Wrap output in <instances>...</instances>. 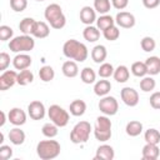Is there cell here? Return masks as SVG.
Listing matches in <instances>:
<instances>
[{
  "label": "cell",
  "mask_w": 160,
  "mask_h": 160,
  "mask_svg": "<svg viewBox=\"0 0 160 160\" xmlns=\"http://www.w3.org/2000/svg\"><path fill=\"white\" fill-rule=\"evenodd\" d=\"M80 21L85 25H92L96 21V11L91 6H82L80 10Z\"/></svg>",
  "instance_id": "16"
},
{
  "label": "cell",
  "mask_w": 160,
  "mask_h": 160,
  "mask_svg": "<svg viewBox=\"0 0 160 160\" xmlns=\"http://www.w3.org/2000/svg\"><path fill=\"white\" fill-rule=\"evenodd\" d=\"M48 116H49L50 121H52L59 128H65L70 120L69 112L58 104L50 105V108L48 109Z\"/></svg>",
  "instance_id": "6"
},
{
  "label": "cell",
  "mask_w": 160,
  "mask_h": 160,
  "mask_svg": "<svg viewBox=\"0 0 160 160\" xmlns=\"http://www.w3.org/2000/svg\"><path fill=\"white\" fill-rule=\"evenodd\" d=\"M114 158H115L114 148L111 145H108V144L100 145L96 149V152H95V156H94L95 160H112Z\"/></svg>",
  "instance_id": "15"
},
{
  "label": "cell",
  "mask_w": 160,
  "mask_h": 160,
  "mask_svg": "<svg viewBox=\"0 0 160 160\" xmlns=\"http://www.w3.org/2000/svg\"><path fill=\"white\" fill-rule=\"evenodd\" d=\"M14 38V30L8 26V25H1L0 26V40L1 41H8Z\"/></svg>",
  "instance_id": "41"
},
{
  "label": "cell",
  "mask_w": 160,
  "mask_h": 160,
  "mask_svg": "<svg viewBox=\"0 0 160 160\" xmlns=\"http://www.w3.org/2000/svg\"><path fill=\"white\" fill-rule=\"evenodd\" d=\"M18 84V72L15 70H5L0 75V90L5 91Z\"/></svg>",
  "instance_id": "10"
},
{
  "label": "cell",
  "mask_w": 160,
  "mask_h": 160,
  "mask_svg": "<svg viewBox=\"0 0 160 160\" xmlns=\"http://www.w3.org/2000/svg\"><path fill=\"white\" fill-rule=\"evenodd\" d=\"M35 19L32 18H24L20 22H19V29L22 34L25 35H31L32 32V29H34V25H35Z\"/></svg>",
  "instance_id": "33"
},
{
  "label": "cell",
  "mask_w": 160,
  "mask_h": 160,
  "mask_svg": "<svg viewBox=\"0 0 160 160\" xmlns=\"http://www.w3.org/2000/svg\"><path fill=\"white\" fill-rule=\"evenodd\" d=\"M9 65H10V55L5 51H1L0 52V70L5 71Z\"/></svg>",
  "instance_id": "45"
},
{
  "label": "cell",
  "mask_w": 160,
  "mask_h": 160,
  "mask_svg": "<svg viewBox=\"0 0 160 160\" xmlns=\"http://www.w3.org/2000/svg\"><path fill=\"white\" fill-rule=\"evenodd\" d=\"M144 139L146 142L149 144H158L160 142V131L158 129H154V128H150L145 131L144 134Z\"/></svg>",
  "instance_id": "37"
},
{
  "label": "cell",
  "mask_w": 160,
  "mask_h": 160,
  "mask_svg": "<svg viewBox=\"0 0 160 160\" xmlns=\"http://www.w3.org/2000/svg\"><path fill=\"white\" fill-rule=\"evenodd\" d=\"M41 132H42V135H44L45 138H48V139H52V138H55V136L58 135V132H59V126L55 125L52 121L46 122V124L42 125V128H41Z\"/></svg>",
  "instance_id": "35"
},
{
  "label": "cell",
  "mask_w": 160,
  "mask_h": 160,
  "mask_svg": "<svg viewBox=\"0 0 160 160\" xmlns=\"http://www.w3.org/2000/svg\"><path fill=\"white\" fill-rule=\"evenodd\" d=\"M156 86V81L151 75H145L141 80H140V89L144 92H150L155 89Z\"/></svg>",
  "instance_id": "34"
},
{
  "label": "cell",
  "mask_w": 160,
  "mask_h": 160,
  "mask_svg": "<svg viewBox=\"0 0 160 160\" xmlns=\"http://www.w3.org/2000/svg\"><path fill=\"white\" fill-rule=\"evenodd\" d=\"M112 25H115V19H114L111 15H109V14L100 15V16L96 19V26H98V29L101 30V31L106 30L108 28H110V26H112Z\"/></svg>",
  "instance_id": "28"
},
{
  "label": "cell",
  "mask_w": 160,
  "mask_h": 160,
  "mask_svg": "<svg viewBox=\"0 0 160 160\" xmlns=\"http://www.w3.org/2000/svg\"><path fill=\"white\" fill-rule=\"evenodd\" d=\"M91 130L92 126L89 121H79L70 132V141L72 144H85L90 138Z\"/></svg>",
  "instance_id": "5"
},
{
  "label": "cell",
  "mask_w": 160,
  "mask_h": 160,
  "mask_svg": "<svg viewBox=\"0 0 160 160\" xmlns=\"http://www.w3.org/2000/svg\"><path fill=\"white\" fill-rule=\"evenodd\" d=\"M34 81V74L31 70L25 69V70H20V72H18V84L21 86H26L29 84H31Z\"/></svg>",
  "instance_id": "30"
},
{
  "label": "cell",
  "mask_w": 160,
  "mask_h": 160,
  "mask_svg": "<svg viewBox=\"0 0 160 160\" xmlns=\"http://www.w3.org/2000/svg\"><path fill=\"white\" fill-rule=\"evenodd\" d=\"M112 76H114L115 81H118V82H121V84L126 82L129 80V78H130V70L125 65H119L114 70V75Z\"/></svg>",
  "instance_id": "27"
},
{
  "label": "cell",
  "mask_w": 160,
  "mask_h": 160,
  "mask_svg": "<svg viewBox=\"0 0 160 160\" xmlns=\"http://www.w3.org/2000/svg\"><path fill=\"white\" fill-rule=\"evenodd\" d=\"M62 52L68 59L75 60L76 62H82L89 56V50H88L86 45L75 39H69L64 42Z\"/></svg>",
  "instance_id": "1"
},
{
  "label": "cell",
  "mask_w": 160,
  "mask_h": 160,
  "mask_svg": "<svg viewBox=\"0 0 160 160\" xmlns=\"http://www.w3.org/2000/svg\"><path fill=\"white\" fill-rule=\"evenodd\" d=\"M31 35L36 39H45L50 35V26L45 21H35Z\"/></svg>",
  "instance_id": "18"
},
{
  "label": "cell",
  "mask_w": 160,
  "mask_h": 160,
  "mask_svg": "<svg viewBox=\"0 0 160 160\" xmlns=\"http://www.w3.org/2000/svg\"><path fill=\"white\" fill-rule=\"evenodd\" d=\"M111 120L109 119L108 115H100L96 118L95 125H94V136L96 140L105 142L108 140H110L111 138Z\"/></svg>",
  "instance_id": "3"
},
{
  "label": "cell",
  "mask_w": 160,
  "mask_h": 160,
  "mask_svg": "<svg viewBox=\"0 0 160 160\" xmlns=\"http://www.w3.org/2000/svg\"><path fill=\"white\" fill-rule=\"evenodd\" d=\"M2 142H4V134L0 132V144H2Z\"/></svg>",
  "instance_id": "49"
},
{
  "label": "cell",
  "mask_w": 160,
  "mask_h": 160,
  "mask_svg": "<svg viewBox=\"0 0 160 160\" xmlns=\"http://www.w3.org/2000/svg\"><path fill=\"white\" fill-rule=\"evenodd\" d=\"M10 8L15 12H21L28 8V0H10Z\"/></svg>",
  "instance_id": "42"
},
{
  "label": "cell",
  "mask_w": 160,
  "mask_h": 160,
  "mask_svg": "<svg viewBox=\"0 0 160 160\" xmlns=\"http://www.w3.org/2000/svg\"><path fill=\"white\" fill-rule=\"evenodd\" d=\"M61 146L56 140H41L36 145V154L41 160H52L60 155Z\"/></svg>",
  "instance_id": "2"
},
{
  "label": "cell",
  "mask_w": 160,
  "mask_h": 160,
  "mask_svg": "<svg viewBox=\"0 0 160 160\" xmlns=\"http://www.w3.org/2000/svg\"><path fill=\"white\" fill-rule=\"evenodd\" d=\"M130 71L136 78H144L145 75H148V69H146L145 61H135V62H132V65L130 68Z\"/></svg>",
  "instance_id": "31"
},
{
  "label": "cell",
  "mask_w": 160,
  "mask_h": 160,
  "mask_svg": "<svg viewBox=\"0 0 160 160\" xmlns=\"http://www.w3.org/2000/svg\"><path fill=\"white\" fill-rule=\"evenodd\" d=\"M69 111L72 116H82L86 111V102L84 100H72L69 105Z\"/></svg>",
  "instance_id": "22"
},
{
  "label": "cell",
  "mask_w": 160,
  "mask_h": 160,
  "mask_svg": "<svg viewBox=\"0 0 160 160\" xmlns=\"http://www.w3.org/2000/svg\"><path fill=\"white\" fill-rule=\"evenodd\" d=\"M135 22H136V19L134 14L129 11H120L115 16V24L122 29H131L135 26Z\"/></svg>",
  "instance_id": "11"
},
{
  "label": "cell",
  "mask_w": 160,
  "mask_h": 160,
  "mask_svg": "<svg viewBox=\"0 0 160 160\" xmlns=\"http://www.w3.org/2000/svg\"><path fill=\"white\" fill-rule=\"evenodd\" d=\"M140 46L145 52H151L156 48V42L151 36H144L140 41Z\"/></svg>",
  "instance_id": "40"
},
{
  "label": "cell",
  "mask_w": 160,
  "mask_h": 160,
  "mask_svg": "<svg viewBox=\"0 0 160 160\" xmlns=\"http://www.w3.org/2000/svg\"><path fill=\"white\" fill-rule=\"evenodd\" d=\"M114 66H112V64H110V62H102V64H100V68H99V70H98V75L101 78V79H108V78H110V76H112L114 75Z\"/></svg>",
  "instance_id": "38"
},
{
  "label": "cell",
  "mask_w": 160,
  "mask_h": 160,
  "mask_svg": "<svg viewBox=\"0 0 160 160\" xmlns=\"http://www.w3.org/2000/svg\"><path fill=\"white\" fill-rule=\"evenodd\" d=\"M80 78H81V81L84 84H88V85L95 84V81H96V72L90 66H86V68H84L80 71Z\"/></svg>",
  "instance_id": "29"
},
{
  "label": "cell",
  "mask_w": 160,
  "mask_h": 160,
  "mask_svg": "<svg viewBox=\"0 0 160 160\" xmlns=\"http://www.w3.org/2000/svg\"><path fill=\"white\" fill-rule=\"evenodd\" d=\"M6 122V114L5 111H1V121H0V126H4Z\"/></svg>",
  "instance_id": "48"
},
{
  "label": "cell",
  "mask_w": 160,
  "mask_h": 160,
  "mask_svg": "<svg viewBox=\"0 0 160 160\" xmlns=\"http://www.w3.org/2000/svg\"><path fill=\"white\" fill-rule=\"evenodd\" d=\"M98 106H99V110L104 115H108V116L115 115L118 112V110H119V102H118V100L114 96H110V95L102 96L100 99Z\"/></svg>",
  "instance_id": "7"
},
{
  "label": "cell",
  "mask_w": 160,
  "mask_h": 160,
  "mask_svg": "<svg viewBox=\"0 0 160 160\" xmlns=\"http://www.w3.org/2000/svg\"><path fill=\"white\" fill-rule=\"evenodd\" d=\"M160 155V149L158 144H149L146 142L141 150V156L144 160H156Z\"/></svg>",
  "instance_id": "17"
},
{
  "label": "cell",
  "mask_w": 160,
  "mask_h": 160,
  "mask_svg": "<svg viewBox=\"0 0 160 160\" xmlns=\"http://www.w3.org/2000/svg\"><path fill=\"white\" fill-rule=\"evenodd\" d=\"M8 136H9L10 142L14 144V145H22L24 141H25V138H26L24 130H21L19 126L12 128V129L9 131V135H8Z\"/></svg>",
  "instance_id": "23"
},
{
  "label": "cell",
  "mask_w": 160,
  "mask_h": 160,
  "mask_svg": "<svg viewBox=\"0 0 160 160\" xmlns=\"http://www.w3.org/2000/svg\"><path fill=\"white\" fill-rule=\"evenodd\" d=\"M12 156V148L9 145H0V159L1 160H9Z\"/></svg>",
  "instance_id": "43"
},
{
  "label": "cell",
  "mask_w": 160,
  "mask_h": 160,
  "mask_svg": "<svg viewBox=\"0 0 160 160\" xmlns=\"http://www.w3.org/2000/svg\"><path fill=\"white\" fill-rule=\"evenodd\" d=\"M102 35H104V38H105L106 40H109V41H115V40H118L119 36H120V30H119V28H118L116 25H112V26L108 28L106 30H104V31H102Z\"/></svg>",
  "instance_id": "39"
},
{
  "label": "cell",
  "mask_w": 160,
  "mask_h": 160,
  "mask_svg": "<svg viewBox=\"0 0 160 160\" xmlns=\"http://www.w3.org/2000/svg\"><path fill=\"white\" fill-rule=\"evenodd\" d=\"M62 15H64V12H62L61 6H60L59 4H55V2L48 5V6L45 8V11H44L45 20H46L49 24L54 22L55 20H58V19L61 18Z\"/></svg>",
  "instance_id": "13"
},
{
  "label": "cell",
  "mask_w": 160,
  "mask_h": 160,
  "mask_svg": "<svg viewBox=\"0 0 160 160\" xmlns=\"http://www.w3.org/2000/svg\"><path fill=\"white\" fill-rule=\"evenodd\" d=\"M28 115L32 120H42L45 118V115H46L45 105L39 100L31 101L28 105Z\"/></svg>",
  "instance_id": "9"
},
{
  "label": "cell",
  "mask_w": 160,
  "mask_h": 160,
  "mask_svg": "<svg viewBox=\"0 0 160 160\" xmlns=\"http://www.w3.org/2000/svg\"><path fill=\"white\" fill-rule=\"evenodd\" d=\"M35 48V40L32 35H19L14 36L9 41V49L12 52H29Z\"/></svg>",
  "instance_id": "4"
},
{
  "label": "cell",
  "mask_w": 160,
  "mask_h": 160,
  "mask_svg": "<svg viewBox=\"0 0 160 160\" xmlns=\"http://www.w3.org/2000/svg\"><path fill=\"white\" fill-rule=\"evenodd\" d=\"M111 5L116 10H124L129 5V0H111Z\"/></svg>",
  "instance_id": "46"
},
{
  "label": "cell",
  "mask_w": 160,
  "mask_h": 160,
  "mask_svg": "<svg viewBox=\"0 0 160 160\" xmlns=\"http://www.w3.org/2000/svg\"><path fill=\"white\" fill-rule=\"evenodd\" d=\"M61 71L66 78H75L79 74V66L78 62L75 60H66L62 66H61Z\"/></svg>",
  "instance_id": "21"
},
{
  "label": "cell",
  "mask_w": 160,
  "mask_h": 160,
  "mask_svg": "<svg viewBox=\"0 0 160 160\" xmlns=\"http://www.w3.org/2000/svg\"><path fill=\"white\" fill-rule=\"evenodd\" d=\"M82 36L86 41L89 42H95L100 39V30L98 29V26L94 25H86L85 29L82 30Z\"/></svg>",
  "instance_id": "24"
},
{
  "label": "cell",
  "mask_w": 160,
  "mask_h": 160,
  "mask_svg": "<svg viewBox=\"0 0 160 160\" xmlns=\"http://www.w3.org/2000/svg\"><path fill=\"white\" fill-rule=\"evenodd\" d=\"M8 120L15 126H21L26 122V112L21 108H12L8 112Z\"/></svg>",
  "instance_id": "12"
},
{
  "label": "cell",
  "mask_w": 160,
  "mask_h": 160,
  "mask_svg": "<svg viewBox=\"0 0 160 160\" xmlns=\"http://www.w3.org/2000/svg\"><path fill=\"white\" fill-rule=\"evenodd\" d=\"M120 98L126 106L134 108L139 104V92L134 88H130V86L122 88L120 91Z\"/></svg>",
  "instance_id": "8"
},
{
  "label": "cell",
  "mask_w": 160,
  "mask_h": 160,
  "mask_svg": "<svg viewBox=\"0 0 160 160\" xmlns=\"http://www.w3.org/2000/svg\"><path fill=\"white\" fill-rule=\"evenodd\" d=\"M106 56H108V50L104 45H95L92 49H91V59L96 64H102L105 60H106Z\"/></svg>",
  "instance_id": "20"
},
{
  "label": "cell",
  "mask_w": 160,
  "mask_h": 160,
  "mask_svg": "<svg viewBox=\"0 0 160 160\" xmlns=\"http://www.w3.org/2000/svg\"><path fill=\"white\" fill-rule=\"evenodd\" d=\"M36 1H44V0H36Z\"/></svg>",
  "instance_id": "50"
},
{
  "label": "cell",
  "mask_w": 160,
  "mask_h": 160,
  "mask_svg": "<svg viewBox=\"0 0 160 160\" xmlns=\"http://www.w3.org/2000/svg\"><path fill=\"white\" fill-rule=\"evenodd\" d=\"M160 4V0H142V5L146 9H155Z\"/></svg>",
  "instance_id": "47"
},
{
  "label": "cell",
  "mask_w": 160,
  "mask_h": 160,
  "mask_svg": "<svg viewBox=\"0 0 160 160\" xmlns=\"http://www.w3.org/2000/svg\"><path fill=\"white\" fill-rule=\"evenodd\" d=\"M110 90H111V84H110V81L106 80V79L98 80V81H95V84H94V92H95V95H98V96H100V98L109 95Z\"/></svg>",
  "instance_id": "19"
},
{
  "label": "cell",
  "mask_w": 160,
  "mask_h": 160,
  "mask_svg": "<svg viewBox=\"0 0 160 160\" xmlns=\"http://www.w3.org/2000/svg\"><path fill=\"white\" fill-rule=\"evenodd\" d=\"M142 124L140 122V121H138V120H131V121H129L128 124H126V126H125V131H126V134L129 135V136H131V138H135V136H139L141 132H142Z\"/></svg>",
  "instance_id": "26"
},
{
  "label": "cell",
  "mask_w": 160,
  "mask_h": 160,
  "mask_svg": "<svg viewBox=\"0 0 160 160\" xmlns=\"http://www.w3.org/2000/svg\"><path fill=\"white\" fill-rule=\"evenodd\" d=\"M39 78H40V80L44 81V82L51 81V80L55 78V71H54L52 66H50V65H44V66H41L40 70H39Z\"/></svg>",
  "instance_id": "32"
},
{
  "label": "cell",
  "mask_w": 160,
  "mask_h": 160,
  "mask_svg": "<svg viewBox=\"0 0 160 160\" xmlns=\"http://www.w3.org/2000/svg\"><path fill=\"white\" fill-rule=\"evenodd\" d=\"M149 102H150V106L155 110H160V91H155L150 95V99H149Z\"/></svg>",
  "instance_id": "44"
},
{
  "label": "cell",
  "mask_w": 160,
  "mask_h": 160,
  "mask_svg": "<svg viewBox=\"0 0 160 160\" xmlns=\"http://www.w3.org/2000/svg\"><path fill=\"white\" fill-rule=\"evenodd\" d=\"M145 65L148 69V75H158L160 72V58L159 56H150L145 60Z\"/></svg>",
  "instance_id": "25"
},
{
  "label": "cell",
  "mask_w": 160,
  "mask_h": 160,
  "mask_svg": "<svg viewBox=\"0 0 160 160\" xmlns=\"http://www.w3.org/2000/svg\"><path fill=\"white\" fill-rule=\"evenodd\" d=\"M32 62V59L29 54L26 52H19L15 55V58L12 59V65L16 70H25L29 69L30 65Z\"/></svg>",
  "instance_id": "14"
},
{
  "label": "cell",
  "mask_w": 160,
  "mask_h": 160,
  "mask_svg": "<svg viewBox=\"0 0 160 160\" xmlns=\"http://www.w3.org/2000/svg\"><path fill=\"white\" fill-rule=\"evenodd\" d=\"M111 0H94V9L100 15L108 14L111 9Z\"/></svg>",
  "instance_id": "36"
}]
</instances>
